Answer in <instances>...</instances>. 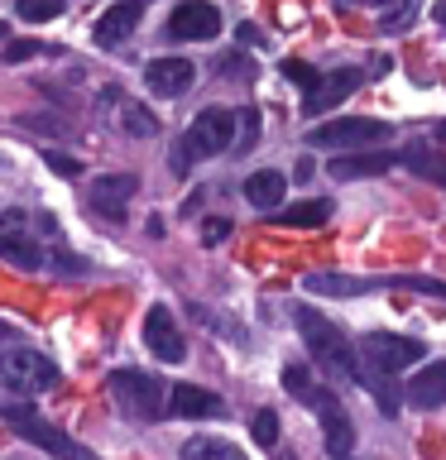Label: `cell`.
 <instances>
[{"instance_id": "6da1fadb", "label": "cell", "mask_w": 446, "mask_h": 460, "mask_svg": "<svg viewBox=\"0 0 446 460\" xmlns=\"http://www.w3.org/2000/svg\"><path fill=\"white\" fill-rule=\"evenodd\" d=\"M293 322L302 331V341H308V350L317 355V365H322L331 379L345 384V388H365V394H374L379 412H398V398L388 394V379H394V374H384V369H374V365H360L355 345L345 341L341 326H331L317 307H298Z\"/></svg>"}, {"instance_id": "74e56055", "label": "cell", "mask_w": 446, "mask_h": 460, "mask_svg": "<svg viewBox=\"0 0 446 460\" xmlns=\"http://www.w3.org/2000/svg\"><path fill=\"white\" fill-rule=\"evenodd\" d=\"M0 341H14V326L10 322H0Z\"/></svg>"}, {"instance_id": "484cf974", "label": "cell", "mask_w": 446, "mask_h": 460, "mask_svg": "<svg viewBox=\"0 0 446 460\" xmlns=\"http://www.w3.org/2000/svg\"><path fill=\"white\" fill-rule=\"evenodd\" d=\"M388 288H408V293H427L446 302V279H427V273H403V279H388Z\"/></svg>"}, {"instance_id": "4dcf8cb0", "label": "cell", "mask_w": 446, "mask_h": 460, "mask_svg": "<svg viewBox=\"0 0 446 460\" xmlns=\"http://www.w3.org/2000/svg\"><path fill=\"white\" fill-rule=\"evenodd\" d=\"M230 230H236V226H230L226 216H211V221H201V244H226Z\"/></svg>"}, {"instance_id": "9a60e30c", "label": "cell", "mask_w": 446, "mask_h": 460, "mask_svg": "<svg viewBox=\"0 0 446 460\" xmlns=\"http://www.w3.org/2000/svg\"><path fill=\"white\" fill-rule=\"evenodd\" d=\"M360 86V67H341V72H326L322 82L308 92V106H302V115H331L341 106L345 96H351Z\"/></svg>"}, {"instance_id": "1f68e13d", "label": "cell", "mask_w": 446, "mask_h": 460, "mask_svg": "<svg viewBox=\"0 0 446 460\" xmlns=\"http://www.w3.org/2000/svg\"><path fill=\"white\" fill-rule=\"evenodd\" d=\"M43 164H49L58 178H77V172H82L77 158H67V154H58V149H43Z\"/></svg>"}, {"instance_id": "7402d4cb", "label": "cell", "mask_w": 446, "mask_h": 460, "mask_svg": "<svg viewBox=\"0 0 446 460\" xmlns=\"http://www.w3.org/2000/svg\"><path fill=\"white\" fill-rule=\"evenodd\" d=\"M178 460H245V451L230 446V441H221V437H187Z\"/></svg>"}, {"instance_id": "d6986e66", "label": "cell", "mask_w": 446, "mask_h": 460, "mask_svg": "<svg viewBox=\"0 0 446 460\" xmlns=\"http://www.w3.org/2000/svg\"><path fill=\"white\" fill-rule=\"evenodd\" d=\"M370 288H379V283L351 279V273H331V269L302 273V293H312V297H360V293H370Z\"/></svg>"}, {"instance_id": "4316f807", "label": "cell", "mask_w": 446, "mask_h": 460, "mask_svg": "<svg viewBox=\"0 0 446 460\" xmlns=\"http://www.w3.org/2000/svg\"><path fill=\"white\" fill-rule=\"evenodd\" d=\"M250 437H254L259 446H279V412L259 408V412L250 417Z\"/></svg>"}, {"instance_id": "603a6c76", "label": "cell", "mask_w": 446, "mask_h": 460, "mask_svg": "<svg viewBox=\"0 0 446 460\" xmlns=\"http://www.w3.org/2000/svg\"><path fill=\"white\" fill-rule=\"evenodd\" d=\"M331 216V201H293L279 207V226H322Z\"/></svg>"}, {"instance_id": "f546056e", "label": "cell", "mask_w": 446, "mask_h": 460, "mask_svg": "<svg viewBox=\"0 0 446 460\" xmlns=\"http://www.w3.org/2000/svg\"><path fill=\"white\" fill-rule=\"evenodd\" d=\"M39 53H53V49H43L39 39H14V43H5V63H29V58H39Z\"/></svg>"}, {"instance_id": "d4e9b609", "label": "cell", "mask_w": 446, "mask_h": 460, "mask_svg": "<svg viewBox=\"0 0 446 460\" xmlns=\"http://www.w3.org/2000/svg\"><path fill=\"white\" fill-rule=\"evenodd\" d=\"M20 20L24 24H49V20H58L63 14V0H20Z\"/></svg>"}, {"instance_id": "5bb4252c", "label": "cell", "mask_w": 446, "mask_h": 460, "mask_svg": "<svg viewBox=\"0 0 446 460\" xmlns=\"http://www.w3.org/2000/svg\"><path fill=\"white\" fill-rule=\"evenodd\" d=\"M144 20V0H115V5L96 20V43L101 49H120V43L139 29Z\"/></svg>"}, {"instance_id": "d6a6232c", "label": "cell", "mask_w": 446, "mask_h": 460, "mask_svg": "<svg viewBox=\"0 0 446 460\" xmlns=\"http://www.w3.org/2000/svg\"><path fill=\"white\" fill-rule=\"evenodd\" d=\"M259 139V111H240V154H250Z\"/></svg>"}, {"instance_id": "ac0fdd59", "label": "cell", "mask_w": 446, "mask_h": 460, "mask_svg": "<svg viewBox=\"0 0 446 460\" xmlns=\"http://www.w3.org/2000/svg\"><path fill=\"white\" fill-rule=\"evenodd\" d=\"M168 412L173 417H221L226 402L216 394H207V388H197V384H173L168 388Z\"/></svg>"}, {"instance_id": "5b68a950", "label": "cell", "mask_w": 446, "mask_h": 460, "mask_svg": "<svg viewBox=\"0 0 446 460\" xmlns=\"http://www.w3.org/2000/svg\"><path fill=\"white\" fill-rule=\"evenodd\" d=\"M384 139H394V125L370 120V115H336V120L308 129L312 149H360V144H384Z\"/></svg>"}, {"instance_id": "f1b7e54d", "label": "cell", "mask_w": 446, "mask_h": 460, "mask_svg": "<svg viewBox=\"0 0 446 460\" xmlns=\"http://www.w3.org/2000/svg\"><path fill=\"white\" fill-rule=\"evenodd\" d=\"M283 77H288V82H298L302 92H312V86L322 82V77H317V67H308L302 58H288V63H283Z\"/></svg>"}, {"instance_id": "52a82bcc", "label": "cell", "mask_w": 446, "mask_h": 460, "mask_svg": "<svg viewBox=\"0 0 446 460\" xmlns=\"http://www.w3.org/2000/svg\"><path fill=\"white\" fill-rule=\"evenodd\" d=\"M236 115L240 111H226V106H207V111H197V120L187 125V149H192L197 158H216V154H226L230 144H236Z\"/></svg>"}, {"instance_id": "cb8c5ba5", "label": "cell", "mask_w": 446, "mask_h": 460, "mask_svg": "<svg viewBox=\"0 0 446 460\" xmlns=\"http://www.w3.org/2000/svg\"><path fill=\"white\" fill-rule=\"evenodd\" d=\"M120 129H125V135H135V139H154L158 135V115H149L139 101H125V106H120Z\"/></svg>"}, {"instance_id": "7a4b0ae2", "label": "cell", "mask_w": 446, "mask_h": 460, "mask_svg": "<svg viewBox=\"0 0 446 460\" xmlns=\"http://www.w3.org/2000/svg\"><path fill=\"white\" fill-rule=\"evenodd\" d=\"M283 388H288V394H293L298 402H308V408H312L317 417H322L326 451L336 456V460H345V456H351V446H355V422L345 417L341 398L331 394L326 384H317L308 365H288V369H283Z\"/></svg>"}, {"instance_id": "2e32d148", "label": "cell", "mask_w": 446, "mask_h": 460, "mask_svg": "<svg viewBox=\"0 0 446 460\" xmlns=\"http://www.w3.org/2000/svg\"><path fill=\"white\" fill-rule=\"evenodd\" d=\"M398 164V154H336L326 164V172L336 182H355V178H379Z\"/></svg>"}, {"instance_id": "ba28073f", "label": "cell", "mask_w": 446, "mask_h": 460, "mask_svg": "<svg viewBox=\"0 0 446 460\" xmlns=\"http://www.w3.org/2000/svg\"><path fill=\"white\" fill-rule=\"evenodd\" d=\"M0 259H10L14 269H43L49 254L29 230V211H5L0 216Z\"/></svg>"}, {"instance_id": "836d02e7", "label": "cell", "mask_w": 446, "mask_h": 460, "mask_svg": "<svg viewBox=\"0 0 446 460\" xmlns=\"http://www.w3.org/2000/svg\"><path fill=\"white\" fill-rule=\"evenodd\" d=\"M192 164H197V154L187 149V139H178V144H173V172H178V178H187V172H192Z\"/></svg>"}, {"instance_id": "8d00e7d4", "label": "cell", "mask_w": 446, "mask_h": 460, "mask_svg": "<svg viewBox=\"0 0 446 460\" xmlns=\"http://www.w3.org/2000/svg\"><path fill=\"white\" fill-rule=\"evenodd\" d=\"M341 5H370V10H379V5H388V0H341Z\"/></svg>"}, {"instance_id": "ffe728a7", "label": "cell", "mask_w": 446, "mask_h": 460, "mask_svg": "<svg viewBox=\"0 0 446 460\" xmlns=\"http://www.w3.org/2000/svg\"><path fill=\"white\" fill-rule=\"evenodd\" d=\"M245 201H250V207H259V211H279L283 207V197H288V178L279 168H259V172H250V178H245Z\"/></svg>"}, {"instance_id": "8fae6325", "label": "cell", "mask_w": 446, "mask_h": 460, "mask_svg": "<svg viewBox=\"0 0 446 460\" xmlns=\"http://www.w3.org/2000/svg\"><path fill=\"white\" fill-rule=\"evenodd\" d=\"M139 192V178L135 172H106V178L92 182V192H86V207H92L96 216H106V221L120 226L125 211H129V197Z\"/></svg>"}, {"instance_id": "30bf717a", "label": "cell", "mask_w": 446, "mask_h": 460, "mask_svg": "<svg viewBox=\"0 0 446 460\" xmlns=\"http://www.w3.org/2000/svg\"><path fill=\"white\" fill-rule=\"evenodd\" d=\"M216 34H221V10L211 0H183L168 14V39H178V43H207Z\"/></svg>"}, {"instance_id": "3957f363", "label": "cell", "mask_w": 446, "mask_h": 460, "mask_svg": "<svg viewBox=\"0 0 446 460\" xmlns=\"http://www.w3.org/2000/svg\"><path fill=\"white\" fill-rule=\"evenodd\" d=\"M0 417H5V427L14 431V437H24L29 446H39V451H49V456H58V460H96L82 441H72L67 431H58L53 422H43L34 408H24V402H5V408H0Z\"/></svg>"}, {"instance_id": "d590c367", "label": "cell", "mask_w": 446, "mask_h": 460, "mask_svg": "<svg viewBox=\"0 0 446 460\" xmlns=\"http://www.w3.org/2000/svg\"><path fill=\"white\" fill-rule=\"evenodd\" d=\"M432 20H437V24L446 29V0H437V5H432Z\"/></svg>"}, {"instance_id": "7c38bea8", "label": "cell", "mask_w": 446, "mask_h": 460, "mask_svg": "<svg viewBox=\"0 0 446 460\" xmlns=\"http://www.w3.org/2000/svg\"><path fill=\"white\" fill-rule=\"evenodd\" d=\"M144 345H149L164 365H183L187 359V341H183V331H178L168 307H149V316H144Z\"/></svg>"}, {"instance_id": "44dd1931", "label": "cell", "mask_w": 446, "mask_h": 460, "mask_svg": "<svg viewBox=\"0 0 446 460\" xmlns=\"http://www.w3.org/2000/svg\"><path fill=\"white\" fill-rule=\"evenodd\" d=\"M398 164H403V168H413L417 178L437 182L442 192H446V154L427 149V144H403V149H398Z\"/></svg>"}, {"instance_id": "ab89813d", "label": "cell", "mask_w": 446, "mask_h": 460, "mask_svg": "<svg viewBox=\"0 0 446 460\" xmlns=\"http://www.w3.org/2000/svg\"><path fill=\"white\" fill-rule=\"evenodd\" d=\"M0 39H5V20H0Z\"/></svg>"}, {"instance_id": "e575fe53", "label": "cell", "mask_w": 446, "mask_h": 460, "mask_svg": "<svg viewBox=\"0 0 446 460\" xmlns=\"http://www.w3.org/2000/svg\"><path fill=\"white\" fill-rule=\"evenodd\" d=\"M240 43H245V49H259L264 39H259V29H254V24H240Z\"/></svg>"}, {"instance_id": "277c9868", "label": "cell", "mask_w": 446, "mask_h": 460, "mask_svg": "<svg viewBox=\"0 0 446 460\" xmlns=\"http://www.w3.org/2000/svg\"><path fill=\"white\" fill-rule=\"evenodd\" d=\"M111 394L115 402L135 417V422H158V417L168 412V394H164V379H154V374H144V369H115L111 374Z\"/></svg>"}, {"instance_id": "9c48e42d", "label": "cell", "mask_w": 446, "mask_h": 460, "mask_svg": "<svg viewBox=\"0 0 446 460\" xmlns=\"http://www.w3.org/2000/svg\"><path fill=\"white\" fill-rule=\"evenodd\" d=\"M423 345L408 341V336H388V331H370L365 341H360V359L374 369H384V374H398V369H408V365H423Z\"/></svg>"}, {"instance_id": "8992f818", "label": "cell", "mask_w": 446, "mask_h": 460, "mask_svg": "<svg viewBox=\"0 0 446 460\" xmlns=\"http://www.w3.org/2000/svg\"><path fill=\"white\" fill-rule=\"evenodd\" d=\"M0 384H10L14 394H43L58 384V365L29 345H10V350H0Z\"/></svg>"}, {"instance_id": "e0dca14e", "label": "cell", "mask_w": 446, "mask_h": 460, "mask_svg": "<svg viewBox=\"0 0 446 460\" xmlns=\"http://www.w3.org/2000/svg\"><path fill=\"white\" fill-rule=\"evenodd\" d=\"M408 402L413 408H423V412H432V408H442L446 402V359H432V365H423L408 379Z\"/></svg>"}, {"instance_id": "f35d334b", "label": "cell", "mask_w": 446, "mask_h": 460, "mask_svg": "<svg viewBox=\"0 0 446 460\" xmlns=\"http://www.w3.org/2000/svg\"><path fill=\"white\" fill-rule=\"evenodd\" d=\"M437 139H442V144H446V120H442V125H437Z\"/></svg>"}, {"instance_id": "83f0119b", "label": "cell", "mask_w": 446, "mask_h": 460, "mask_svg": "<svg viewBox=\"0 0 446 460\" xmlns=\"http://www.w3.org/2000/svg\"><path fill=\"white\" fill-rule=\"evenodd\" d=\"M216 72H226V77H236V82H254V63L240 53H226L221 63H216Z\"/></svg>"}, {"instance_id": "4fadbf2b", "label": "cell", "mask_w": 446, "mask_h": 460, "mask_svg": "<svg viewBox=\"0 0 446 460\" xmlns=\"http://www.w3.org/2000/svg\"><path fill=\"white\" fill-rule=\"evenodd\" d=\"M192 82H197V67L187 63V58H154V63L144 67V86L164 101L192 92Z\"/></svg>"}]
</instances>
